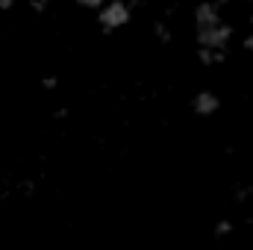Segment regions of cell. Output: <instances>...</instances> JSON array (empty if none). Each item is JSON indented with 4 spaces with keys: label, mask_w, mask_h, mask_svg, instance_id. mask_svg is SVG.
Instances as JSON below:
<instances>
[{
    "label": "cell",
    "mask_w": 253,
    "mask_h": 250,
    "mask_svg": "<svg viewBox=\"0 0 253 250\" xmlns=\"http://www.w3.org/2000/svg\"><path fill=\"white\" fill-rule=\"evenodd\" d=\"M97 18H100L103 30H118V27H124L126 21H129V6H126L124 0H109V3L100 6Z\"/></svg>",
    "instance_id": "6da1fadb"
},
{
    "label": "cell",
    "mask_w": 253,
    "mask_h": 250,
    "mask_svg": "<svg viewBox=\"0 0 253 250\" xmlns=\"http://www.w3.org/2000/svg\"><path fill=\"white\" fill-rule=\"evenodd\" d=\"M230 36H233V30L227 27V24H212V27H197V44L200 47H224L227 42H230Z\"/></svg>",
    "instance_id": "7a4b0ae2"
},
{
    "label": "cell",
    "mask_w": 253,
    "mask_h": 250,
    "mask_svg": "<svg viewBox=\"0 0 253 250\" xmlns=\"http://www.w3.org/2000/svg\"><path fill=\"white\" fill-rule=\"evenodd\" d=\"M191 106H194L197 115H212V112L221 106V100H218V94H212V91H197L194 100H191Z\"/></svg>",
    "instance_id": "3957f363"
},
{
    "label": "cell",
    "mask_w": 253,
    "mask_h": 250,
    "mask_svg": "<svg viewBox=\"0 0 253 250\" xmlns=\"http://www.w3.org/2000/svg\"><path fill=\"white\" fill-rule=\"evenodd\" d=\"M194 21H197V27H212V24L221 21V12H218L215 3H200L194 9Z\"/></svg>",
    "instance_id": "277c9868"
},
{
    "label": "cell",
    "mask_w": 253,
    "mask_h": 250,
    "mask_svg": "<svg viewBox=\"0 0 253 250\" xmlns=\"http://www.w3.org/2000/svg\"><path fill=\"white\" fill-rule=\"evenodd\" d=\"M197 56H200V62L203 65H215V62H224L227 53H224V47H218V50H215V47H200Z\"/></svg>",
    "instance_id": "5b68a950"
},
{
    "label": "cell",
    "mask_w": 253,
    "mask_h": 250,
    "mask_svg": "<svg viewBox=\"0 0 253 250\" xmlns=\"http://www.w3.org/2000/svg\"><path fill=\"white\" fill-rule=\"evenodd\" d=\"M77 3H80V6H85V9H100L106 0H77Z\"/></svg>",
    "instance_id": "8992f818"
},
{
    "label": "cell",
    "mask_w": 253,
    "mask_h": 250,
    "mask_svg": "<svg viewBox=\"0 0 253 250\" xmlns=\"http://www.w3.org/2000/svg\"><path fill=\"white\" fill-rule=\"evenodd\" d=\"M156 36H159L162 42H168V39H171V33H168V27H162V24L156 27Z\"/></svg>",
    "instance_id": "52a82bcc"
},
{
    "label": "cell",
    "mask_w": 253,
    "mask_h": 250,
    "mask_svg": "<svg viewBox=\"0 0 253 250\" xmlns=\"http://www.w3.org/2000/svg\"><path fill=\"white\" fill-rule=\"evenodd\" d=\"M30 6H33L36 12H44V6H47V0H30Z\"/></svg>",
    "instance_id": "ba28073f"
},
{
    "label": "cell",
    "mask_w": 253,
    "mask_h": 250,
    "mask_svg": "<svg viewBox=\"0 0 253 250\" xmlns=\"http://www.w3.org/2000/svg\"><path fill=\"white\" fill-rule=\"evenodd\" d=\"M215 233H218V236H224V233H230V221H221V224H218V230H215Z\"/></svg>",
    "instance_id": "9c48e42d"
},
{
    "label": "cell",
    "mask_w": 253,
    "mask_h": 250,
    "mask_svg": "<svg viewBox=\"0 0 253 250\" xmlns=\"http://www.w3.org/2000/svg\"><path fill=\"white\" fill-rule=\"evenodd\" d=\"M12 6H15V0H0V9H3V12H6V9H12Z\"/></svg>",
    "instance_id": "30bf717a"
},
{
    "label": "cell",
    "mask_w": 253,
    "mask_h": 250,
    "mask_svg": "<svg viewBox=\"0 0 253 250\" xmlns=\"http://www.w3.org/2000/svg\"><path fill=\"white\" fill-rule=\"evenodd\" d=\"M245 47H248V50H253V33L248 36V39H245Z\"/></svg>",
    "instance_id": "8fae6325"
},
{
    "label": "cell",
    "mask_w": 253,
    "mask_h": 250,
    "mask_svg": "<svg viewBox=\"0 0 253 250\" xmlns=\"http://www.w3.org/2000/svg\"><path fill=\"white\" fill-rule=\"evenodd\" d=\"M251 21H253V18H251Z\"/></svg>",
    "instance_id": "7c38bea8"
},
{
    "label": "cell",
    "mask_w": 253,
    "mask_h": 250,
    "mask_svg": "<svg viewBox=\"0 0 253 250\" xmlns=\"http://www.w3.org/2000/svg\"><path fill=\"white\" fill-rule=\"evenodd\" d=\"M251 3H253V0H251Z\"/></svg>",
    "instance_id": "4fadbf2b"
}]
</instances>
